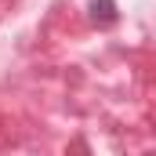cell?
<instances>
[{
    "label": "cell",
    "instance_id": "1",
    "mask_svg": "<svg viewBox=\"0 0 156 156\" xmlns=\"http://www.w3.org/2000/svg\"><path fill=\"white\" fill-rule=\"evenodd\" d=\"M98 15L109 22V18H113V0H94V18H98Z\"/></svg>",
    "mask_w": 156,
    "mask_h": 156
}]
</instances>
